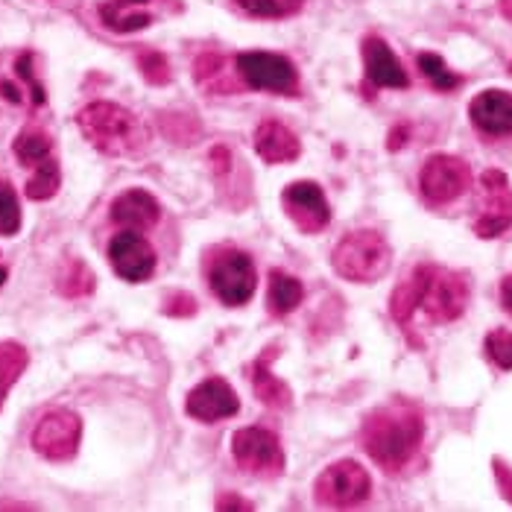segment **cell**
I'll return each mask as SVG.
<instances>
[{
    "label": "cell",
    "mask_w": 512,
    "mask_h": 512,
    "mask_svg": "<svg viewBox=\"0 0 512 512\" xmlns=\"http://www.w3.org/2000/svg\"><path fill=\"white\" fill-rule=\"evenodd\" d=\"M472 123L489 138H507L512 135V94L501 88L480 91L469 106Z\"/></svg>",
    "instance_id": "9a60e30c"
},
{
    "label": "cell",
    "mask_w": 512,
    "mask_h": 512,
    "mask_svg": "<svg viewBox=\"0 0 512 512\" xmlns=\"http://www.w3.org/2000/svg\"><path fill=\"white\" fill-rule=\"evenodd\" d=\"M161 217V208L153 194L141 191V188H132V191H123L115 202H112V220L126 226V229H153Z\"/></svg>",
    "instance_id": "ac0fdd59"
},
{
    "label": "cell",
    "mask_w": 512,
    "mask_h": 512,
    "mask_svg": "<svg viewBox=\"0 0 512 512\" xmlns=\"http://www.w3.org/2000/svg\"><path fill=\"white\" fill-rule=\"evenodd\" d=\"M492 469H495V480L501 486V495L512 504V469L504 460H492Z\"/></svg>",
    "instance_id": "d6a6232c"
},
{
    "label": "cell",
    "mask_w": 512,
    "mask_h": 512,
    "mask_svg": "<svg viewBox=\"0 0 512 512\" xmlns=\"http://www.w3.org/2000/svg\"><path fill=\"white\" fill-rule=\"evenodd\" d=\"M240 79L255 91H273V94H296L299 91V74L296 65L278 53L249 50L235 59Z\"/></svg>",
    "instance_id": "52a82bcc"
},
{
    "label": "cell",
    "mask_w": 512,
    "mask_h": 512,
    "mask_svg": "<svg viewBox=\"0 0 512 512\" xmlns=\"http://www.w3.org/2000/svg\"><path fill=\"white\" fill-rule=\"evenodd\" d=\"M15 74L24 79L27 85H30V94H33V103L41 106L47 97H44V88L39 85V79L33 74V53H21L18 59H15Z\"/></svg>",
    "instance_id": "4dcf8cb0"
},
{
    "label": "cell",
    "mask_w": 512,
    "mask_h": 512,
    "mask_svg": "<svg viewBox=\"0 0 512 512\" xmlns=\"http://www.w3.org/2000/svg\"><path fill=\"white\" fill-rule=\"evenodd\" d=\"M232 457L246 474L278 477L284 472V448L267 428H243L232 436Z\"/></svg>",
    "instance_id": "9c48e42d"
},
{
    "label": "cell",
    "mask_w": 512,
    "mask_h": 512,
    "mask_svg": "<svg viewBox=\"0 0 512 512\" xmlns=\"http://www.w3.org/2000/svg\"><path fill=\"white\" fill-rule=\"evenodd\" d=\"M466 305H469V281L463 273L422 264L395 287L390 314L398 325H410L419 311L431 322H454L463 316Z\"/></svg>",
    "instance_id": "6da1fadb"
},
{
    "label": "cell",
    "mask_w": 512,
    "mask_h": 512,
    "mask_svg": "<svg viewBox=\"0 0 512 512\" xmlns=\"http://www.w3.org/2000/svg\"><path fill=\"white\" fill-rule=\"evenodd\" d=\"M164 314H170V316L197 314V302H194L191 296H185V293H176V296H170V299L164 302Z\"/></svg>",
    "instance_id": "1f68e13d"
},
{
    "label": "cell",
    "mask_w": 512,
    "mask_h": 512,
    "mask_svg": "<svg viewBox=\"0 0 512 512\" xmlns=\"http://www.w3.org/2000/svg\"><path fill=\"white\" fill-rule=\"evenodd\" d=\"M372 492V477L355 460H340L316 477L314 498L319 507L346 510L366 501Z\"/></svg>",
    "instance_id": "8992f818"
},
{
    "label": "cell",
    "mask_w": 512,
    "mask_h": 512,
    "mask_svg": "<svg viewBox=\"0 0 512 512\" xmlns=\"http://www.w3.org/2000/svg\"><path fill=\"white\" fill-rule=\"evenodd\" d=\"M480 188H483V202H480V214L474 220V232L483 240L504 235L512 226V188L507 173L501 170H486L480 176Z\"/></svg>",
    "instance_id": "8fae6325"
},
{
    "label": "cell",
    "mask_w": 512,
    "mask_h": 512,
    "mask_svg": "<svg viewBox=\"0 0 512 512\" xmlns=\"http://www.w3.org/2000/svg\"><path fill=\"white\" fill-rule=\"evenodd\" d=\"M235 3L255 18H284L302 6V0H235Z\"/></svg>",
    "instance_id": "f1b7e54d"
},
{
    "label": "cell",
    "mask_w": 512,
    "mask_h": 512,
    "mask_svg": "<svg viewBox=\"0 0 512 512\" xmlns=\"http://www.w3.org/2000/svg\"><path fill=\"white\" fill-rule=\"evenodd\" d=\"M59 185H62V173H59V164L53 161V158H47V161H41L36 164V173L27 179V197L36 199H50L56 197V191H59Z\"/></svg>",
    "instance_id": "d4e9b609"
},
{
    "label": "cell",
    "mask_w": 512,
    "mask_h": 512,
    "mask_svg": "<svg viewBox=\"0 0 512 512\" xmlns=\"http://www.w3.org/2000/svg\"><path fill=\"white\" fill-rule=\"evenodd\" d=\"M21 229V205L9 182H0V235L12 237Z\"/></svg>",
    "instance_id": "4316f807"
},
{
    "label": "cell",
    "mask_w": 512,
    "mask_h": 512,
    "mask_svg": "<svg viewBox=\"0 0 512 512\" xmlns=\"http://www.w3.org/2000/svg\"><path fill=\"white\" fill-rule=\"evenodd\" d=\"M12 150H15V158H18L21 164L36 167V164L50 158V153H53V141H50V135H44L41 129H24V132L15 138Z\"/></svg>",
    "instance_id": "cb8c5ba5"
},
{
    "label": "cell",
    "mask_w": 512,
    "mask_h": 512,
    "mask_svg": "<svg viewBox=\"0 0 512 512\" xmlns=\"http://www.w3.org/2000/svg\"><path fill=\"white\" fill-rule=\"evenodd\" d=\"M138 68H141V74L147 82H153V85H164V82H170V65H167V59L156 53V50H147V53H141L138 56Z\"/></svg>",
    "instance_id": "f546056e"
},
{
    "label": "cell",
    "mask_w": 512,
    "mask_h": 512,
    "mask_svg": "<svg viewBox=\"0 0 512 512\" xmlns=\"http://www.w3.org/2000/svg\"><path fill=\"white\" fill-rule=\"evenodd\" d=\"M501 302H504V308L512 314V276L501 281Z\"/></svg>",
    "instance_id": "d590c367"
},
{
    "label": "cell",
    "mask_w": 512,
    "mask_h": 512,
    "mask_svg": "<svg viewBox=\"0 0 512 512\" xmlns=\"http://www.w3.org/2000/svg\"><path fill=\"white\" fill-rule=\"evenodd\" d=\"M501 12L512 21V0H501Z\"/></svg>",
    "instance_id": "74e56055"
},
{
    "label": "cell",
    "mask_w": 512,
    "mask_h": 512,
    "mask_svg": "<svg viewBox=\"0 0 512 512\" xmlns=\"http://www.w3.org/2000/svg\"><path fill=\"white\" fill-rule=\"evenodd\" d=\"M0 94H3L9 103H21V97H24V94H21L12 82H6V79H0Z\"/></svg>",
    "instance_id": "e575fe53"
},
{
    "label": "cell",
    "mask_w": 512,
    "mask_h": 512,
    "mask_svg": "<svg viewBox=\"0 0 512 512\" xmlns=\"http://www.w3.org/2000/svg\"><path fill=\"white\" fill-rule=\"evenodd\" d=\"M425 436V419L413 404H390L366 416L363 422V448L384 469L401 472L419 451Z\"/></svg>",
    "instance_id": "7a4b0ae2"
},
{
    "label": "cell",
    "mask_w": 512,
    "mask_h": 512,
    "mask_svg": "<svg viewBox=\"0 0 512 512\" xmlns=\"http://www.w3.org/2000/svg\"><path fill=\"white\" fill-rule=\"evenodd\" d=\"M185 410L199 422H220L240 413V398L223 378H208L188 393Z\"/></svg>",
    "instance_id": "5bb4252c"
},
{
    "label": "cell",
    "mask_w": 512,
    "mask_h": 512,
    "mask_svg": "<svg viewBox=\"0 0 512 512\" xmlns=\"http://www.w3.org/2000/svg\"><path fill=\"white\" fill-rule=\"evenodd\" d=\"M147 0H109L100 6V18L109 30L115 33H135V30H144L150 27V15L147 12H138L135 6H141Z\"/></svg>",
    "instance_id": "ffe728a7"
},
{
    "label": "cell",
    "mask_w": 512,
    "mask_h": 512,
    "mask_svg": "<svg viewBox=\"0 0 512 512\" xmlns=\"http://www.w3.org/2000/svg\"><path fill=\"white\" fill-rule=\"evenodd\" d=\"M0 510H30V504H15V501H0Z\"/></svg>",
    "instance_id": "8d00e7d4"
},
{
    "label": "cell",
    "mask_w": 512,
    "mask_h": 512,
    "mask_svg": "<svg viewBox=\"0 0 512 512\" xmlns=\"http://www.w3.org/2000/svg\"><path fill=\"white\" fill-rule=\"evenodd\" d=\"M419 188L431 205H448L472 188V167L457 156H431L422 167Z\"/></svg>",
    "instance_id": "30bf717a"
},
{
    "label": "cell",
    "mask_w": 512,
    "mask_h": 512,
    "mask_svg": "<svg viewBox=\"0 0 512 512\" xmlns=\"http://www.w3.org/2000/svg\"><path fill=\"white\" fill-rule=\"evenodd\" d=\"M77 123L85 141L106 156H132L150 144L147 126L118 103H91L79 112Z\"/></svg>",
    "instance_id": "3957f363"
},
{
    "label": "cell",
    "mask_w": 512,
    "mask_h": 512,
    "mask_svg": "<svg viewBox=\"0 0 512 512\" xmlns=\"http://www.w3.org/2000/svg\"><path fill=\"white\" fill-rule=\"evenodd\" d=\"M281 205H284V214L305 235L322 232L328 226V220H331V208H328L325 191L316 182H308V179L287 185L284 194H281Z\"/></svg>",
    "instance_id": "7c38bea8"
},
{
    "label": "cell",
    "mask_w": 512,
    "mask_h": 512,
    "mask_svg": "<svg viewBox=\"0 0 512 512\" xmlns=\"http://www.w3.org/2000/svg\"><path fill=\"white\" fill-rule=\"evenodd\" d=\"M94 287H97V278L94 273L85 267V261H68L65 267H62V273L56 278V290L62 293V296H68V299H79V296H88V293H94Z\"/></svg>",
    "instance_id": "603a6c76"
},
{
    "label": "cell",
    "mask_w": 512,
    "mask_h": 512,
    "mask_svg": "<svg viewBox=\"0 0 512 512\" xmlns=\"http://www.w3.org/2000/svg\"><path fill=\"white\" fill-rule=\"evenodd\" d=\"M302 299H305V290H302L299 278H293L284 270H273L270 273V293H267L270 314H290V311H296L302 305Z\"/></svg>",
    "instance_id": "44dd1931"
},
{
    "label": "cell",
    "mask_w": 512,
    "mask_h": 512,
    "mask_svg": "<svg viewBox=\"0 0 512 512\" xmlns=\"http://www.w3.org/2000/svg\"><path fill=\"white\" fill-rule=\"evenodd\" d=\"M390 261H393L390 243L384 240V235H378L372 229H360V232L346 235L331 255L334 270L343 278L360 281V284L387 276Z\"/></svg>",
    "instance_id": "277c9868"
},
{
    "label": "cell",
    "mask_w": 512,
    "mask_h": 512,
    "mask_svg": "<svg viewBox=\"0 0 512 512\" xmlns=\"http://www.w3.org/2000/svg\"><path fill=\"white\" fill-rule=\"evenodd\" d=\"M109 264L123 281H147L156 273V252L147 237L126 229L109 243Z\"/></svg>",
    "instance_id": "4fadbf2b"
},
{
    "label": "cell",
    "mask_w": 512,
    "mask_h": 512,
    "mask_svg": "<svg viewBox=\"0 0 512 512\" xmlns=\"http://www.w3.org/2000/svg\"><path fill=\"white\" fill-rule=\"evenodd\" d=\"M363 65H366V77L378 88H407L410 77L404 71V65L398 62L393 47L378 36L363 39Z\"/></svg>",
    "instance_id": "2e32d148"
},
{
    "label": "cell",
    "mask_w": 512,
    "mask_h": 512,
    "mask_svg": "<svg viewBox=\"0 0 512 512\" xmlns=\"http://www.w3.org/2000/svg\"><path fill=\"white\" fill-rule=\"evenodd\" d=\"M3 281H6V267H0V287H3Z\"/></svg>",
    "instance_id": "f35d334b"
},
{
    "label": "cell",
    "mask_w": 512,
    "mask_h": 512,
    "mask_svg": "<svg viewBox=\"0 0 512 512\" xmlns=\"http://www.w3.org/2000/svg\"><path fill=\"white\" fill-rule=\"evenodd\" d=\"M255 153L264 158L267 164H287V161H296L302 153V144L299 138L278 120H264L258 129H255Z\"/></svg>",
    "instance_id": "e0dca14e"
},
{
    "label": "cell",
    "mask_w": 512,
    "mask_h": 512,
    "mask_svg": "<svg viewBox=\"0 0 512 512\" xmlns=\"http://www.w3.org/2000/svg\"><path fill=\"white\" fill-rule=\"evenodd\" d=\"M273 360H276V346H270L267 352H261V357L255 360V366H252V390L267 407L284 410V407H290L293 395H290V387L284 381H278L276 375L270 372Z\"/></svg>",
    "instance_id": "d6986e66"
},
{
    "label": "cell",
    "mask_w": 512,
    "mask_h": 512,
    "mask_svg": "<svg viewBox=\"0 0 512 512\" xmlns=\"http://www.w3.org/2000/svg\"><path fill=\"white\" fill-rule=\"evenodd\" d=\"M486 357L498 366V369H504V372H510L512 369V331L507 328H495V331H489V337H486Z\"/></svg>",
    "instance_id": "83f0119b"
},
{
    "label": "cell",
    "mask_w": 512,
    "mask_h": 512,
    "mask_svg": "<svg viewBox=\"0 0 512 512\" xmlns=\"http://www.w3.org/2000/svg\"><path fill=\"white\" fill-rule=\"evenodd\" d=\"M419 71L428 77V82L434 85L436 91H454L460 85V77L454 71H448V65L442 62V56L436 53H419Z\"/></svg>",
    "instance_id": "484cf974"
},
{
    "label": "cell",
    "mask_w": 512,
    "mask_h": 512,
    "mask_svg": "<svg viewBox=\"0 0 512 512\" xmlns=\"http://www.w3.org/2000/svg\"><path fill=\"white\" fill-rule=\"evenodd\" d=\"M217 510H252V504L243 501V498H237L232 492H226V495L217 501Z\"/></svg>",
    "instance_id": "836d02e7"
},
{
    "label": "cell",
    "mask_w": 512,
    "mask_h": 512,
    "mask_svg": "<svg viewBox=\"0 0 512 512\" xmlns=\"http://www.w3.org/2000/svg\"><path fill=\"white\" fill-rule=\"evenodd\" d=\"M79 439H82V419L68 407H56L50 413H44L39 425L33 428V448L44 460L62 463L71 460L79 451Z\"/></svg>",
    "instance_id": "ba28073f"
},
{
    "label": "cell",
    "mask_w": 512,
    "mask_h": 512,
    "mask_svg": "<svg viewBox=\"0 0 512 512\" xmlns=\"http://www.w3.org/2000/svg\"><path fill=\"white\" fill-rule=\"evenodd\" d=\"M27 366H30V355L21 343H15V340L0 343V410H3L9 390L18 384V378L24 375Z\"/></svg>",
    "instance_id": "7402d4cb"
},
{
    "label": "cell",
    "mask_w": 512,
    "mask_h": 512,
    "mask_svg": "<svg viewBox=\"0 0 512 512\" xmlns=\"http://www.w3.org/2000/svg\"><path fill=\"white\" fill-rule=\"evenodd\" d=\"M205 276L214 296L229 308H240L255 296V264L243 249H217L205 267Z\"/></svg>",
    "instance_id": "5b68a950"
}]
</instances>
